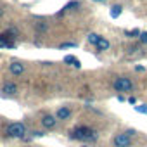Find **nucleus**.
<instances>
[{
  "label": "nucleus",
  "mask_w": 147,
  "mask_h": 147,
  "mask_svg": "<svg viewBox=\"0 0 147 147\" xmlns=\"http://www.w3.org/2000/svg\"><path fill=\"white\" fill-rule=\"evenodd\" d=\"M71 138H76V140H85V142H90V140H95L97 138V133L88 128V126H78L71 131Z\"/></svg>",
  "instance_id": "obj_1"
},
{
  "label": "nucleus",
  "mask_w": 147,
  "mask_h": 147,
  "mask_svg": "<svg viewBox=\"0 0 147 147\" xmlns=\"http://www.w3.org/2000/svg\"><path fill=\"white\" fill-rule=\"evenodd\" d=\"M7 135L14 137V138H24L26 137V126H24V123H21V121L11 123L7 126Z\"/></svg>",
  "instance_id": "obj_2"
},
{
  "label": "nucleus",
  "mask_w": 147,
  "mask_h": 147,
  "mask_svg": "<svg viewBox=\"0 0 147 147\" xmlns=\"http://www.w3.org/2000/svg\"><path fill=\"white\" fill-rule=\"evenodd\" d=\"M113 87H114V90H118V92H131V90H133V83H131V80L126 78V76L116 78V80L113 82Z\"/></svg>",
  "instance_id": "obj_3"
},
{
  "label": "nucleus",
  "mask_w": 147,
  "mask_h": 147,
  "mask_svg": "<svg viewBox=\"0 0 147 147\" xmlns=\"http://www.w3.org/2000/svg\"><path fill=\"white\" fill-rule=\"evenodd\" d=\"M113 145L114 147H131V137H128L126 133H118L113 138Z\"/></svg>",
  "instance_id": "obj_4"
},
{
  "label": "nucleus",
  "mask_w": 147,
  "mask_h": 147,
  "mask_svg": "<svg viewBox=\"0 0 147 147\" xmlns=\"http://www.w3.org/2000/svg\"><path fill=\"white\" fill-rule=\"evenodd\" d=\"M9 71L12 73L14 76H19V75H23V73H24V64L19 62V61H12L11 66H9Z\"/></svg>",
  "instance_id": "obj_5"
},
{
  "label": "nucleus",
  "mask_w": 147,
  "mask_h": 147,
  "mask_svg": "<svg viewBox=\"0 0 147 147\" xmlns=\"http://www.w3.org/2000/svg\"><path fill=\"white\" fill-rule=\"evenodd\" d=\"M69 116H71V109L67 106H62L55 111V119H69Z\"/></svg>",
  "instance_id": "obj_6"
},
{
  "label": "nucleus",
  "mask_w": 147,
  "mask_h": 147,
  "mask_svg": "<svg viewBox=\"0 0 147 147\" xmlns=\"http://www.w3.org/2000/svg\"><path fill=\"white\" fill-rule=\"evenodd\" d=\"M42 126L43 128H47V130H50V128H54L55 126V123H57V119H55V116H50V114H47V116H43L42 119Z\"/></svg>",
  "instance_id": "obj_7"
},
{
  "label": "nucleus",
  "mask_w": 147,
  "mask_h": 147,
  "mask_svg": "<svg viewBox=\"0 0 147 147\" xmlns=\"http://www.w3.org/2000/svg\"><path fill=\"white\" fill-rule=\"evenodd\" d=\"M109 47H111V43H109V40L104 38V36H100V38L97 40V43H95V49H97L99 52H104V50H107Z\"/></svg>",
  "instance_id": "obj_8"
},
{
  "label": "nucleus",
  "mask_w": 147,
  "mask_h": 147,
  "mask_svg": "<svg viewBox=\"0 0 147 147\" xmlns=\"http://www.w3.org/2000/svg\"><path fill=\"white\" fill-rule=\"evenodd\" d=\"M2 92H4L5 95H14V94L18 92V87H16L14 83H5V85L2 87Z\"/></svg>",
  "instance_id": "obj_9"
},
{
  "label": "nucleus",
  "mask_w": 147,
  "mask_h": 147,
  "mask_svg": "<svg viewBox=\"0 0 147 147\" xmlns=\"http://www.w3.org/2000/svg\"><path fill=\"white\" fill-rule=\"evenodd\" d=\"M64 62H67V64H73L75 67H82V64H80V61L75 57V55H66L64 57Z\"/></svg>",
  "instance_id": "obj_10"
},
{
  "label": "nucleus",
  "mask_w": 147,
  "mask_h": 147,
  "mask_svg": "<svg viewBox=\"0 0 147 147\" xmlns=\"http://www.w3.org/2000/svg\"><path fill=\"white\" fill-rule=\"evenodd\" d=\"M121 12H123V7H121V5H114V7H111V18H113V19L119 18Z\"/></svg>",
  "instance_id": "obj_11"
},
{
  "label": "nucleus",
  "mask_w": 147,
  "mask_h": 147,
  "mask_svg": "<svg viewBox=\"0 0 147 147\" xmlns=\"http://www.w3.org/2000/svg\"><path fill=\"white\" fill-rule=\"evenodd\" d=\"M99 38H100V35H97V33H90V35H88V38H87V40H88V43H92V45H95V43H97V40H99Z\"/></svg>",
  "instance_id": "obj_12"
},
{
  "label": "nucleus",
  "mask_w": 147,
  "mask_h": 147,
  "mask_svg": "<svg viewBox=\"0 0 147 147\" xmlns=\"http://www.w3.org/2000/svg\"><path fill=\"white\" fill-rule=\"evenodd\" d=\"M140 35V31L138 30H130V31H125V36H128V38H135V36H138Z\"/></svg>",
  "instance_id": "obj_13"
},
{
  "label": "nucleus",
  "mask_w": 147,
  "mask_h": 147,
  "mask_svg": "<svg viewBox=\"0 0 147 147\" xmlns=\"http://www.w3.org/2000/svg\"><path fill=\"white\" fill-rule=\"evenodd\" d=\"M135 111H137V113H142V114H147V104H144V106H135Z\"/></svg>",
  "instance_id": "obj_14"
},
{
  "label": "nucleus",
  "mask_w": 147,
  "mask_h": 147,
  "mask_svg": "<svg viewBox=\"0 0 147 147\" xmlns=\"http://www.w3.org/2000/svg\"><path fill=\"white\" fill-rule=\"evenodd\" d=\"M2 47H9V43H7V36L5 35H0V49Z\"/></svg>",
  "instance_id": "obj_15"
},
{
  "label": "nucleus",
  "mask_w": 147,
  "mask_h": 147,
  "mask_svg": "<svg viewBox=\"0 0 147 147\" xmlns=\"http://www.w3.org/2000/svg\"><path fill=\"white\" fill-rule=\"evenodd\" d=\"M75 7H80V2H76V0H73V2H69V4L66 5L67 11H69V9H75Z\"/></svg>",
  "instance_id": "obj_16"
},
{
  "label": "nucleus",
  "mask_w": 147,
  "mask_h": 147,
  "mask_svg": "<svg viewBox=\"0 0 147 147\" xmlns=\"http://www.w3.org/2000/svg\"><path fill=\"white\" fill-rule=\"evenodd\" d=\"M138 40H140L142 43H147V31H140V35H138Z\"/></svg>",
  "instance_id": "obj_17"
},
{
  "label": "nucleus",
  "mask_w": 147,
  "mask_h": 147,
  "mask_svg": "<svg viewBox=\"0 0 147 147\" xmlns=\"http://www.w3.org/2000/svg\"><path fill=\"white\" fill-rule=\"evenodd\" d=\"M36 31H47V23H38L36 24Z\"/></svg>",
  "instance_id": "obj_18"
},
{
  "label": "nucleus",
  "mask_w": 147,
  "mask_h": 147,
  "mask_svg": "<svg viewBox=\"0 0 147 147\" xmlns=\"http://www.w3.org/2000/svg\"><path fill=\"white\" fill-rule=\"evenodd\" d=\"M67 47H71V49H73V47H76V43L69 42V43H62V45H61V49H67Z\"/></svg>",
  "instance_id": "obj_19"
},
{
  "label": "nucleus",
  "mask_w": 147,
  "mask_h": 147,
  "mask_svg": "<svg viewBox=\"0 0 147 147\" xmlns=\"http://www.w3.org/2000/svg\"><path fill=\"white\" fill-rule=\"evenodd\" d=\"M125 133H126V135H128V137H133V135H135V133H137V131H135V130H126V131H125Z\"/></svg>",
  "instance_id": "obj_20"
},
{
  "label": "nucleus",
  "mask_w": 147,
  "mask_h": 147,
  "mask_svg": "<svg viewBox=\"0 0 147 147\" xmlns=\"http://www.w3.org/2000/svg\"><path fill=\"white\" fill-rule=\"evenodd\" d=\"M45 133L43 131H33V137H43Z\"/></svg>",
  "instance_id": "obj_21"
},
{
  "label": "nucleus",
  "mask_w": 147,
  "mask_h": 147,
  "mask_svg": "<svg viewBox=\"0 0 147 147\" xmlns=\"http://www.w3.org/2000/svg\"><path fill=\"white\" fill-rule=\"evenodd\" d=\"M128 102H130V104H135L137 100H135V97H130V99H128Z\"/></svg>",
  "instance_id": "obj_22"
},
{
  "label": "nucleus",
  "mask_w": 147,
  "mask_h": 147,
  "mask_svg": "<svg viewBox=\"0 0 147 147\" xmlns=\"http://www.w3.org/2000/svg\"><path fill=\"white\" fill-rule=\"evenodd\" d=\"M94 2H100V4H104V2H106V0H94Z\"/></svg>",
  "instance_id": "obj_23"
},
{
  "label": "nucleus",
  "mask_w": 147,
  "mask_h": 147,
  "mask_svg": "<svg viewBox=\"0 0 147 147\" xmlns=\"http://www.w3.org/2000/svg\"><path fill=\"white\" fill-rule=\"evenodd\" d=\"M26 147H31V145H26Z\"/></svg>",
  "instance_id": "obj_24"
},
{
  "label": "nucleus",
  "mask_w": 147,
  "mask_h": 147,
  "mask_svg": "<svg viewBox=\"0 0 147 147\" xmlns=\"http://www.w3.org/2000/svg\"><path fill=\"white\" fill-rule=\"evenodd\" d=\"M83 147H87V145H83Z\"/></svg>",
  "instance_id": "obj_25"
}]
</instances>
